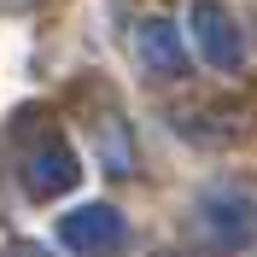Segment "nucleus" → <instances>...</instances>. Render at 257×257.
<instances>
[{
  "label": "nucleus",
  "instance_id": "1",
  "mask_svg": "<svg viewBox=\"0 0 257 257\" xmlns=\"http://www.w3.org/2000/svg\"><path fill=\"white\" fill-rule=\"evenodd\" d=\"M24 181H30L35 199H53V193H64L70 181H76V158H70L59 141H47V146H35V152H30V164H24Z\"/></svg>",
  "mask_w": 257,
  "mask_h": 257
},
{
  "label": "nucleus",
  "instance_id": "2",
  "mask_svg": "<svg viewBox=\"0 0 257 257\" xmlns=\"http://www.w3.org/2000/svg\"><path fill=\"white\" fill-rule=\"evenodd\" d=\"M59 234L76 245V251H111V245L123 240V222H117L111 210H76V216H64Z\"/></svg>",
  "mask_w": 257,
  "mask_h": 257
},
{
  "label": "nucleus",
  "instance_id": "3",
  "mask_svg": "<svg viewBox=\"0 0 257 257\" xmlns=\"http://www.w3.org/2000/svg\"><path fill=\"white\" fill-rule=\"evenodd\" d=\"M222 30H228V24L216 12H199V41L210 47V59H216V64H234V59H240V41H228Z\"/></svg>",
  "mask_w": 257,
  "mask_h": 257
},
{
  "label": "nucleus",
  "instance_id": "4",
  "mask_svg": "<svg viewBox=\"0 0 257 257\" xmlns=\"http://www.w3.org/2000/svg\"><path fill=\"white\" fill-rule=\"evenodd\" d=\"M141 53L152 64H176V41H170V30H164V24H146V30H141Z\"/></svg>",
  "mask_w": 257,
  "mask_h": 257
},
{
  "label": "nucleus",
  "instance_id": "5",
  "mask_svg": "<svg viewBox=\"0 0 257 257\" xmlns=\"http://www.w3.org/2000/svg\"><path fill=\"white\" fill-rule=\"evenodd\" d=\"M12 257H41V251H35V245H12Z\"/></svg>",
  "mask_w": 257,
  "mask_h": 257
},
{
  "label": "nucleus",
  "instance_id": "6",
  "mask_svg": "<svg viewBox=\"0 0 257 257\" xmlns=\"http://www.w3.org/2000/svg\"><path fill=\"white\" fill-rule=\"evenodd\" d=\"M18 6H30V0H0V12H18Z\"/></svg>",
  "mask_w": 257,
  "mask_h": 257
}]
</instances>
